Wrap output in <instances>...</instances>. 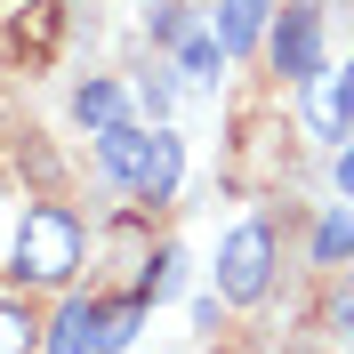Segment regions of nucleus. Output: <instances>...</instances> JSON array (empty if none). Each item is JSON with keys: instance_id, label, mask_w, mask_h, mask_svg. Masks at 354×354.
<instances>
[{"instance_id": "f257e3e1", "label": "nucleus", "mask_w": 354, "mask_h": 354, "mask_svg": "<svg viewBox=\"0 0 354 354\" xmlns=\"http://www.w3.org/2000/svg\"><path fill=\"white\" fill-rule=\"evenodd\" d=\"M8 274L17 282H32V290H65L73 274H81V218H73L65 201H32L24 209V225H17V250H8Z\"/></svg>"}, {"instance_id": "f03ea898", "label": "nucleus", "mask_w": 354, "mask_h": 354, "mask_svg": "<svg viewBox=\"0 0 354 354\" xmlns=\"http://www.w3.org/2000/svg\"><path fill=\"white\" fill-rule=\"evenodd\" d=\"M266 290H274V225L250 218V225H234L225 250H218V298L225 306H258Z\"/></svg>"}, {"instance_id": "7ed1b4c3", "label": "nucleus", "mask_w": 354, "mask_h": 354, "mask_svg": "<svg viewBox=\"0 0 354 354\" xmlns=\"http://www.w3.org/2000/svg\"><path fill=\"white\" fill-rule=\"evenodd\" d=\"M65 8L57 0H0V73H41L57 57Z\"/></svg>"}, {"instance_id": "20e7f679", "label": "nucleus", "mask_w": 354, "mask_h": 354, "mask_svg": "<svg viewBox=\"0 0 354 354\" xmlns=\"http://www.w3.org/2000/svg\"><path fill=\"white\" fill-rule=\"evenodd\" d=\"M266 65L282 73L290 88L322 81V8H314V0H282V17L266 32Z\"/></svg>"}, {"instance_id": "39448f33", "label": "nucleus", "mask_w": 354, "mask_h": 354, "mask_svg": "<svg viewBox=\"0 0 354 354\" xmlns=\"http://www.w3.org/2000/svg\"><path fill=\"white\" fill-rule=\"evenodd\" d=\"M145 153H153V129H137V121H105V129H97L105 185H121V194H137V177H145Z\"/></svg>"}, {"instance_id": "423d86ee", "label": "nucleus", "mask_w": 354, "mask_h": 354, "mask_svg": "<svg viewBox=\"0 0 354 354\" xmlns=\"http://www.w3.org/2000/svg\"><path fill=\"white\" fill-rule=\"evenodd\" d=\"M48 354H105V306L97 298H65L48 322Z\"/></svg>"}, {"instance_id": "0eeeda50", "label": "nucleus", "mask_w": 354, "mask_h": 354, "mask_svg": "<svg viewBox=\"0 0 354 354\" xmlns=\"http://www.w3.org/2000/svg\"><path fill=\"white\" fill-rule=\"evenodd\" d=\"M274 32V0H218V41L225 48H258Z\"/></svg>"}, {"instance_id": "6e6552de", "label": "nucleus", "mask_w": 354, "mask_h": 354, "mask_svg": "<svg viewBox=\"0 0 354 354\" xmlns=\"http://www.w3.org/2000/svg\"><path fill=\"white\" fill-rule=\"evenodd\" d=\"M177 169H185V145L169 129H153V153H145V177H137V201H169L177 194Z\"/></svg>"}, {"instance_id": "1a4fd4ad", "label": "nucleus", "mask_w": 354, "mask_h": 354, "mask_svg": "<svg viewBox=\"0 0 354 354\" xmlns=\"http://www.w3.org/2000/svg\"><path fill=\"white\" fill-rule=\"evenodd\" d=\"M225 57H234V48H225L218 32H185V41H177V65H185V81H201V88L225 73Z\"/></svg>"}, {"instance_id": "9d476101", "label": "nucleus", "mask_w": 354, "mask_h": 354, "mask_svg": "<svg viewBox=\"0 0 354 354\" xmlns=\"http://www.w3.org/2000/svg\"><path fill=\"white\" fill-rule=\"evenodd\" d=\"M306 88H314V129L338 137V129L354 121V65H346V81H338V88H322V81H306Z\"/></svg>"}, {"instance_id": "9b49d317", "label": "nucleus", "mask_w": 354, "mask_h": 354, "mask_svg": "<svg viewBox=\"0 0 354 354\" xmlns=\"http://www.w3.org/2000/svg\"><path fill=\"white\" fill-rule=\"evenodd\" d=\"M73 121H88V129L121 121V88H113V81H81V88H73Z\"/></svg>"}, {"instance_id": "f8f14e48", "label": "nucleus", "mask_w": 354, "mask_h": 354, "mask_svg": "<svg viewBox=\"0 0 354 354\" xmlns=\"http://www.w3.org/2000/svg\"><path fill=\"white\" fill-rule=\"evenodd\" d=\"M32 346H48V330L17 306V298H0V354H32Z\"/></svg>"}, {"instance_id": "ddd939ff", "label": "nucleus", "mask_w": 354, "mask_h": 354, "mask_svg": "<svg viewBox=\"0 0 354 354\" xmlns=\"http://www.w3.org/2000/svg\"><path fill=\"white\" fill-rule=\"evenodd\" d=\"M314 258H322V266L354 258V218H346V209H338V218H322V234H314Z\"/></svg>"}, {"instance_id": "4468645a", "label": "nucleus", "mask_w": 354, "mask_h": 354, "mask_svg": "<svg viewBox=\"0 0 354 354\" xmlns=\"http://www.w3.org/2000/svg\"><path fill=\"white\" fill-rule=\"evenodd\" d=\"M177 282H185V258H177V250H161V258H153V274H145V298L161 306V298H169Z\"/></svg>"}, {"instance_id": "2eb2a0df", "label": "nucleus", "mask_w": 354, "mask_h": 354, "mask_svg": "<svg viewBox=\"0 0 354 354\" xmlns=\"http://www.w3.org/2000/svg\"><path fill=\"white\" fill-rule=\"evenodd\" d=\"M137 97H145V105H153V121H161V113H169V105H177V88H169V81H161V73H145V81H137Z\"/></svg>"}, {"instance_id": "dca6fc26", "label": "nucleus", "mask_w": 354, "mask_h": 354, "mask_svg": "<svg viewBox=\"0 0 354 354\" xmlns=\"http://www.w3.org/2000/svg\"><path fill=\"white\" fill-rule=\"evenodd\" d=\"M153 41H185V17H177V0H153Z\"/></svg>"}, {"instance_id": "f3484780", "label": "nucleus", "mask_w": 354, "mask_h": 354, "mask_svg": "<svg viewBox=\"0 0 354 354\" xmlns=\"http://www.w3.org/2000/svg\"><path fill=\"white\" fill-rule=\"evenodd\" d=\"M338 194H354V153H338Z\"/></svg>"}, {"instance_id": "a211bd4d", "label": "nucleus", "mask_w": 354, "mask_h": 354, "mask_svg": "<svg viewBox=\"0 0 354 354\" xmlns=\"http://www.w3.org/2000/svg\"><path fill=\"white\" fill-rule=\"evenodd\" d=\"M338 322H346V338H354V298H346V314H338Z\"/></svg>"}]
</instances>
